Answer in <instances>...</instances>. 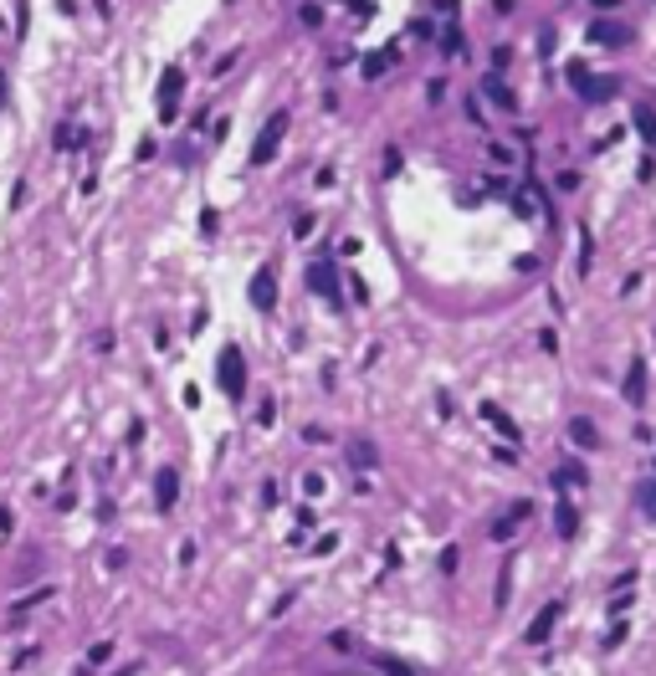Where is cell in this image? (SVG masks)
Instances as JSON below:
<instances>
[{"mask_svg":"<svg viewBox=\"0 0 656 676\" xmlns=\"http://www.w3.org/2000/svg\"><path fill=\"white\" fill-rule=\"evenodd\" d=\"M313 226H318L313 215H298V221H293V236H298V241H308V236H313Z\"/></svg>","mask_w":656,"mask_h":676,"instance_id":"obj_25","label":"cell"},{"mask_svg":"<svg viewBox=\"0 0 656 676\" xmlns=\"http://www.w3.org/2000/svg\"><path fill=\"white\" fill-rule=\"evenodd\" d=\"M302 277H308V292H318V297H328V302H344V297H339V267H334V261H313Z\"/></svg>","mask_w":656,"mask_h":676,"instance_id":"obj_4","label":"cell"},{"mask_svg":"<svg viewBox=\"0 0 656 676\" xmlns=\"http://www.w3.org/2000/svg\"><path fill=\"white\" fill-rule=\"evenodd\" d=\"M621 93V77H589V87L579 98H589V103H605V98H616Z\"/></svg>","mask_w":656,"mask_h":676,"instance_id":"obj_16","label":"cell"},{"mask_svg":"<svg viewBox=\"0 0 656 676\" xmlns=\"http://www.w3.org/2000/svg\"><path fill=\"white\" fill-rule=\"evenodd\" d=\"M570 87H575V93H584V87H589V72L579 67V62H575V67H570Z\"/></svg>","mask_w":656,"mask_h":676,"instance_id":"obj_29","label":"cell"},{"mask_svg":"<svg viewBox=\"0 0 656 676\" xmlns=\"http://www.w3.org/2000/svg\"><path fill=\"white\" fill-rule=\"evenodd\" d=\"M559 615H564V605H559V600H554V605H543L538 615H533V625H528V636H523V641H528V646H538V641H549V630L559 625Z\"/></svg>","mask_w":656,"mask_h":676,"instance_id":"obj_7","label":"cell"},{"mask_svg":"<svg viewBox=\"0 0 656 676\" xmlns=\"http://www.w3.org/2000/svg\"><path fill=\"white\" fill-rule=\"evenodd\" d=\"M570 441H575V446H584V451H589V446H600V430H595V420L575 416V420H570Z\"/></svg>","mask_w":656,"mask_h":676,"instance_id":"obj_15","label":"cell"},{"mask_svg":"<svg viewBox=\"0 0 656 676\" xmlns=\"http://www.w3.org/2000/svg\"><path fill=\"white\" fill-rule=\"evenodd\" d=\"M247 292H251V308H261V313H267L272 302H277V277H272L267 267H261V272L251 277V287H247Z\"/></svg>","mask_w":656,"mask_h":676,"instance_id":"obj_9","label":"cell"},{"mask_svg":"<svg viewBox=\"0 0 656 676\" xmlns=\"http://www.w3.org/2000/svg\"><path fill=\"white\" fill-rule=\"evenodd\" d=\"M621 395H626L630 405H641V400H646V364H641V359L626 369V389H621Z\"/></svg>","mask_w":656,"mask_h":676,"instance_id":"obj_12","label":"cell"},{"mask_svg":"<svg viewBox=\"0 0 656 676\" xmlns=\"http://www.w3.org/2000/svg\"><path fill=\"white\" fill-rule=\"evenodd\" d=\"M288 113H272L267 123H261V134H256V144H251V164H267L277 149H282V134H288Z\"/></svg>","mask_w":656,"mask_h":676,"instance_id":"obj_2","label":"cell"},{"mask_svg":"<svg viewBox=\"0 0 656 676\" xmlns=\"http://www.w3.org/2000/svg\"><path fill=\"white\" fill-rule=\"evenodd\" d=\"M87 661H93V666H103V661H113V646H108V641H98L93 651H87Z\"/></svg>","mask_w":656,"mask_h":676,"instance_id":"obj_26","label":"cell"},{"mask_svg":"<svg viewBox=\"0 0 656 676\" xmlns=\"http://www.w3.org/2000/svg\"><path fill=\"white\" fill-rule=\"evenodd\" d=\"M298 21L313 31V26H323V11H318V6H302V11H298Z\"/></svg>","mask_w":656,"mask_h":676,"instance_id":"obj_28","label":"cell"},{"mask_svg":"<svg viewBox=\"0 0 656 676\" xmlns=\"http://www.w3.org/2000/svg\"><path fill=\"white\" fill-rule=\"evenodd\" d=\"M380 671H385V676H410V671H405V666H400V661H390V656H385V661H380Z\"/></svg>","mask_w":656,"mask_h":676,"instance_id":"obj_33","label":"cell"},{"mask_svg":"<svg viewBox=\"0 0 656 676\" xmlns=\"http://www.w3.org/2000/svg\"><path fill=\"white\" fill-rule=\"evenodd\" d=\"M349 462H354L359 471H375V466H380V451L369 446V441H349Z\"/></svg>","mask_w":656,"mask_h":676,"instance_id":"obj_17","label":"cell"},{"mask_svg":"<svg viewBox=\"0 0 656 676\" xmlns=\"http://www.w3.org/2000/svg\"><path fill=\"white\" fill-rule=\"evenodd\" d=\"M508 200H513V210L518 215H538V210H549V200H543V185H513V195H508Z\"/></svg>","mask_w":656,"mask_h":676,"instance_id":"obj_6","label":"cell"},{"mask_svg":"<svg viewBox=\"0 0 656 676\" xmlns=\"http://www.w3.org/2000/svg\"><path fill=\"white\" fill-rule=\"evenodd\" d=\"M441 47H446V52H462V26H456V21L446 26V36H441Z\"/></svg>","mask_w":656,"mask_h":676,"instance_id":"obj_27","label":"cell"},{"mask_svg":"<svg viewBox=\"0 0 656 676\" xmlns=\"http://www.w3.org/2000/svg\"><path fill=\"white\" fill-rule=\"evenodd\" d=\"M215 374H221V389H226L231 400L247 395V354H242V348L226 343V354H221V364H215Z\"/></svg>","mask_w":656,"mask_h":676,"instance_id":"obj_1","label":"cell"},{"mask_svg":"<svg viewBox=\"0 0 656 676\" xmlns=\"http://www.w3.org/2000/svg\"><path fill=\"white\" fill-rule=\"evenodd\" d=\"M518 522H523V517H497V522H492V538H497V543H502V538H513Z\"/></svg>","mask_w":656,"mask_h":676,"instance_id":"obj_23","label":"cell"},{"mask_svg":"<svg viewBox=\"0 0 656 676\" xmlns=\"http://www.w3.org/2000/svg\"><path fill=\"white\" fill-rule=\"evenodd\" d=\"M589 261H595V241H589V226H579V277H589Z\"/></svg>","mask_w":656,"mask_h":676,"instance_id":"obj_19","label":"cell"},{"mask_svg":"<svg viewBox=\"0 0 656 676\" xmlns=\"http://www.w3.org/2000/svg\"><path fill=\"white\" fill-rule=\"evenodd\" d=\"M589 476H584V466L579 462H564L559 471H554V487H564V492H575V487H584Z\"/></svg>","mask_w":656,"mask_h":676,"instance_id":"obj_18","label":"cell"},{"mask_svg":"<svg viewBox=\"0 0 656 676\" xmlns=\"http://www.w3.org/2000/svg\"><path fill=\"white\" fill-rule=\"evenodd\" d=\"M595 6H616V0H595Z\"/></svg>","mask_w":656,"mask_h":676,"instance_id":"obj_34","label":"cell"},{"mask_svg":"<svg viewBox=\"0 0 656 676\" xmlns=\"http://www.w3.org/2000/svg\"><path fill=\"white\" fill-rule=\"evenodd\" d=\"M487 154H492V164H513V149L508 144H487Z\"/></svg>","mask_w":656,"mask_h":676,"instance_id":"obj_30","label":"cell"},{"mask_svg":"<svg viewBox=\"0 0 656 676\" xmlns=\"http://www.w3.org/2000/svg\"><path fill=\"white\" fill-rule=\"evenodd\" d=\"M174 503H180V471H174V466H159V471H154V508H159V512H174Z\"/></svg>","mask_w":656,"mask_h":676,"instance_id":"obj_5","label":"cell"},{"mask_svg":"<svg viewBox=\"0 0 656 676\" xmlns=\"http://www.w3.org/2000/svg\"><path fill=\"white\" fill-rule=\"evenodd\" d=\"M272 416H277V405H272V400H261V405H256V420H261V425H272Z\"/></svg>","mask_w":656,"mask_h":676,"instance_id":"obj_31","label":"cell"},{"mask_svg":"<svg viewBox=\"0 0 656 676\" xmlns=\"http://www.w3.org/2000/svg\"><path fill=\"white\" fill-rule=\"evenodd\" d=\"M385 67H395V52H390V47H380L375 57H369V62H364V77H380Z\"/></svg>","mask_w":656,"mask_h":676,"instance_id":"obj_20","label":"cell"},{"mask_svg":"<svg viewBox=\"0 0 656 676\" xmlns=\"http://www.w3.org/2000/svg\"><path fill=\"white\" fill-rule=\"evenodd\" d=\"M180 87H185V67H174V62H169V67L159 72V118H164V123L180 118Z\"/></svg>","mask_w":656,"mask_h":676,"instance_id":"obj_3","label":"cell"},{"mask_svg":"<svg viewBox=\"0 0 656 676\" xmlns=\"http://www.w3.org/2000/svg\"><path fill=\"white\" fill-rule=\"evenodd\" d=\"M482 98H492L502 113H513V108H518V98H513V87L502 82V72H487V77H482Z\"/></svg>","mask_w":656,"mask_h":676,"instance_id":"obj_10","label":"cell"},{"mask_svg":"<svg viewBox=\"0 0 656 676\" xmlns=\"http://www.w3.org/2000/svg\"><path fill=\"white\" fill-rule=\"evenodd\" d=\"M302 492H308V497H318V492H323V476H313V471H308V476H302Z\"/></svg>","mask_w":656,"mask_h":676,"instance_id":"obj_32","label":"cell"},{"mask_svg":"<svg viewBox=\"0 0 656 676\" xmlns=\"http://www.w3.org/2000/svg\"><path fill=\"white\" fill-rule=\"evenodd\" d=\"M328 646H334V651H359V641L349 636V630H334V636H328Z\"/></svg>","mask_w":656,"mask_h":676,"instance_id":"obj_24","label":"cell"},{"mask_svg":"<svg viewBox=\"0 0 656 676\" xmlns=\"http://www.w3.org/2000/svg\"><path fill=\"white\" fill-rule=\"evenodd\" d=\"M630 123H636V134L656 149V108H651V103H636V108H630Z\"/></svg>","mask_w":656,"mask_h":676,"instance_id":"obj_11","label":"cell"},{"mask_svg":"<svg viewBox=\"0 0 656 676\" xmlns=\"http://www.w3.org/2000/svg\"><path fill=\"white\" fill-rule=\"evenodd\" d=\"M575 528H579V508L575 503H554V533L559 538H575Z\"/></svg>","mask_w":656,"mask_h":676,"instance_id":"obj_13","label":"cell"},{"mask_svg":"<svg viewBox=\"0 0 656 676\" xmlns=\"http://www.w3.org/2000/svg\"><path fill=\"white\" fill-rule=\"evenodd\" d=\"M636 503L656 517V476H646V482H636Z\"/></svg>","mask_w":656,"mask_h":676,"instance_id":"obj_21","label":"cell"},{"mask_svg":"<svg viewBox=\"0 0 656 676\" xmlns=\"http://www.w3.org/2000/svg\"><path fill=\"white\" fill-rule=\"evenodd\" d=\"M589 41H600V47H626L630 26H621V21H589Z\"/></svg>","mask_w":656,"mask_h":676,"instance_id":"obj_8","label":"cell"},{"mask_svg":"<svg viewBox=\"0 0 656 676\" xmlns=\"http://www.w3.org/2000/svg\"><path fill=\"white\" fill-rule=\"evenodd\" d=\"M482 420H492V430L502 435V441H518V425H513L508 416H502V410H497L492 400H482Z\"/></svg>","mask_w":656,"mask_h":676,"instance_id":"obj_14","label":"cell"},{"mask_svg":"<svg viewBox=\"0 0 656 676\" xmlns=\"http://www.w3.org/2000/svg\"><path fill=\"white\" fill-rule=\"evenodd\" d=\"M77 139H87L82 128H72V123H57V149H77Z\"/></svg>","mask_w":656,"mask_h":676,"instance_id":"obj_22","label":"cell"}]
</instances>
